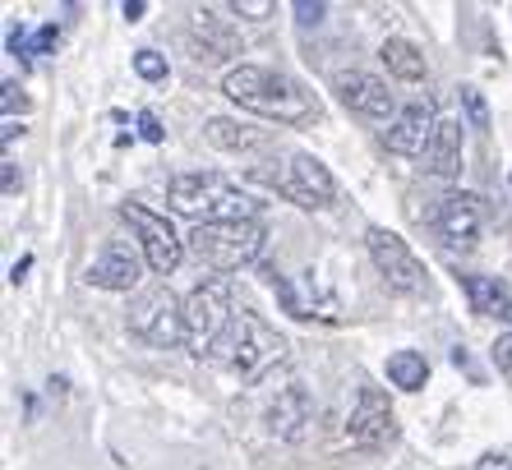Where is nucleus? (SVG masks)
Wrapping results in <instances>:
<instances>
[{
  "label": "nucleus",
  "mask_w": 512,
  "mask_h": 470,
  "mask_svg": "<svg viewBox=\"0 0 512 470\" xmlns=\"http://www.w3.org/2000/svg\"><path fill=\"white\" fill-rule=\"evenodd\" d=\"M296 14H300V24H319V19H323V5H310V0H296Z\"/></svg>",
  "instance_id": "31"
},
{
  "label": "nucleus",
  "mask_w": 512,
  "mask_h": 470,
  "mask_svg": "<svg viewBox=\"0 0 512 470\" xmlns=\"http://www.w3.org/2000/svg\"><path fill=\"white\" fill-rule=\"evenodd\" d=\"M282 355H286V341L277 337V332L268 328L259 314L240 309V314L231 318V328L222 332V341L213 346V355H208V360L254 383V378L268 374V369H273Z\"/></svg>",
  "instance_id": "3"
},
{
  "label": "nucleus",
  "mask_w": 512,
  "mask_h": 470,
  "mask_svg": "<svg viewBox=\"0 0 512 470\" xmlns=\"http://www.w3.org/2000/svg\"><path fill=\"white\" fill-rule=\"evenodd\" d=\"M0 106H5V116H14V111H28V97L19 83H5V97H0Z\"/></svg>",
  "instance_id": "28"
},
{
  "label": "nucleus",
  "mask_w": 512,
  "mask_h": 470,
  "mask_svg": "<svg viewBox=\"0 0 512 470\" xmlns=\"http://www.w3.org/2000/svg\"><path fill=\"white\" fill-rule=\"evenodd\" d=\"M139 272H143L139 254H134L125 240H107V245H102V254L88 263L84 282L88 286H102V291H130V286H139Z\"/></svg>",
  "instance_id": "14"
},
{
  "label": "nucleus",
  "mask_w": 512,
  "mask_h": 470,
  "mask_svg": "<svg viewBox=\"0 0 512 470\" xmlns=\"http://www.w3.org/2000/svg\"><path fill=\"white\" fill-rule=\"evenodd\" d=\"M222 93L236 106L254 111L263 120H277V125H310L319 116V102L305 83H296L282 70H263V65H236L222 79Z\"/></svg>",
  "instance_id": "1"
},
{
  "label": "nucleus",
  "mask_w": 512,
  "mask_h": 470,
  "mask_svg": "<svg viewBox=\"0 0 512 470\" xmlns=\"http://www.w3.org/2000/svg\"><path fill=\"white\" fill-rule=\"evenodd\" d=\"M365 245H370L374 268L383 272V282L393 286V291H402V295L425 291V263L411 254V245H406L397 231H388V226H370V231H365Z\"/></svg>",
  "instance_id": "7"
},
{
  "label": "nucleus",
  "mask_w": 512,
  "mask_h": 470,
  "mask_svg": "<svg viewBox=\"0 0 512 470\" xmlns=\"http://www.w3.org/2000/svg\"><path fill=\"white\" fill-rule=\"evenodd\" d=\"M14 134H24V130H19L14 120H5V130H0V139H5V143H14Z\"/></svg>",
  "instance_id": "35"
},
{
  "label": "nucleus",
  "mask_w": 512,
  "mask_h": 470,
  "mask_svg": "<svg viewBox=\"0 0 512 470\" xmlns=\"http://www.w3.org/2000/svg\"><path fill=\"white\" fill-rule=\"evenodd\" d=\"M33 47H37V56H51V51L60 47V28L56 24H47V28H37V37H33Z\"/></svg>",
  "instance_id": "27"
},
{
  "label": "nucleus",
  "mask_w": 512,
  "mask_h": 470,
  "mask_svg": "<svg viewBox=\"0 0 512 470\" xmlns=\"http://www.w3.org/2000/svg\"><path fill=\"white\" fill-rule=\"evenodd\" d=\"M310 420H314V406H310V392L305 388H282L277 401L268 406V429H273L277 438H286V443H296Z\"/></svg>",
  "instance_id": "15"
},
{
  "label": "nucleus",
  "mask_w": 512,
  "mask_h": 470,
  "mask_svg": "<svg viewBox=\"0 0 512 470\" xmlns=\"http://www.w3.org/2000/svg\"><path fill=\"white\" fill-rule=\"evenodd\" d=\"M194 33H199L208 56H240V37L231 33V24L217 19L213 10H194Z\"/></svg>",
  "instance_id": "19"
},
{
  "label": "nucleus",
  "mask_w": 512,
  "mask_h": 470,
  "mask_svg": "<svg viewBox=\"0 0 512 470\" xmlns=\"http://www.w3.org/2000/svg\"><path fill=\"white\" fill-rule=\"evenodd\" d=\"M231 318H236V309H231V286L222 282V277L194 286V291L185 295V346H190V355L208 360L213 346L222 341V332L231 328Z\"/></svg>",
  "instance_id": "5"
},
{
  "label": "nucleus",
  "mask_w": 512,
  "mask_h": 470,
  "mask_svg": "<svg viewBox=\"0 0 512 470\" xmlns=\"http://www.w3.org/2000/svg\"><path fill=\"white\" fill-rule=\"evenodd\" d=\"M263 222H208V226H194L185 249L203 268L213 272H240L245 263H254L263 254Z\"/></svg>",
  "instance_id": "4"
},
{
  "label": "nucleus",
  "mask_w": 512,
  "mask_h": 470,
  "mask_svg": "<svg viewBox=\"0 0 512 470\" xmlns=\"http://www.w3.org/2000/svg\"><path fill=\"white\" fill-rule=\"evenodd\" d=\"M134 70H139V79L157 83V79H167V60L157 56V51H139V56H134Z\"/></svg>",
  "instance_id": "24"
},
{
  "label": "nucleus",
  "mask_w": 512,
  "mask_h": 470,
  "mask_svg": "<svg viewBox=\"0 0 512 470\" xmlns=\"http://www.w3.org/2000/svg\"><path fill=\"white\" fill-rule=\"evenodd\" d=\"M434 231L443 235V245L453 249H471L480 240V226H485V212H480L476 194H448V199L434 203Z\"/></svg>",
  "instance_id": "12"
},
{
  "label": "nucleus",
  "mask_w": 512,
  "mask_h": 470,
  "mask_svg": "<svg viewBox=\"0 0 512 470\" xmlns=\"http://www.w3.org/2000/svg\"><path fill=\"white\" fill-rule=\"evenodd\" d=\"M0 185H5V194H14V189H19V171H14V162L0 166Z\"/></svg>",
  "instance_id": "32"
},
{
  "label": "nucleus",
  "mask_w": 512,
  "mask_h": 470,
  "mask_svg": "<svg viewBox=\"0 0 512 470\" xmlns=\"http://www.w3.org/2000/svg\"><path fill=\"white\" fill-rule=\"evenodd\" d=\"M439 111H434V102L429 97H416V102L406 106L402 116L383 130V148L397 157H425L429 143H434V134H439Z\"/></svg>",
  "instance_id": "11"
},
{
  "label": "nucleus",
  "mask_w": 512,
  "mask_h": 470,
  "mask_svg": "<svg viewBox=\"0 0 512 470\" xmlns=\"http://www.w3.org/2000/svg\"><path fill=\"white\" fill-rule=\"evenodd\" d=\"M208 143H213V148H227V153H240V148H254V134L231 116H213L208 120Z\"/></svg>",
  "instance_id": "21"
},
{
  "label": "nucleus",
  "mask_w": 512,
  "mask_h": 470,
  "mask_svg": "<svg viewBox=\"0 0 512 470\" xmlns=\"http://www.w3.org/2000/svg\"><path fill=\"white\" fill-rule=\"evenodd\" d=\"M471 470H512V457H503V452H485Z\"/></svg>",
  "instance_id": "30"
},
{
  "label": "nucleus",
  "mask_w": 512,
  "mask_h": 470,
  "mask_svg": "<svg viewBox=\"0 0 512 470\" xmlns=\"http://www.w3.org/2000/svg\"><path fill=\"white\" fill-rule=\"evenodd\" d=\"M346 438H351L360 452H383V447L397 438V415L379 388H360L356 406L346 415Z\"/></svg>",
  "instance_id": "10"
},
{
  "label": "nucleus",
  "mask_w": 512,
  "mask_h": 470,
  "mask_svg": "<svg viewBox=\"0 0 512 470\" xmlns=\"http://www.w3.org/2000/svg\"><path fill=\"white\" fill-rule=\"evenodd\" d=\"M120 217L134 226V235H139L143 263H148L157 277H171V272L180 268V259H185V245H180V235L171 231L167 217L148 212L143 203H120Z\"/></svg>",
  "instance_id": "8"
},
{
  "label": "nucleus",
  "mask_w": 512,
  "mask_h": 470,
  "mask_svg": "<svg viewBox=\"0 0 512 470\" xmlns=\"http://www.w3.org/2000/svg\"><path fill=\"white\" fill-rule=\"evenodd\" d=\"M462 106H466L471 130H489V106H485V97H480V88H462Z\"/></svg>",
  "instance_id": "22"
},
{
  "label": "nucleus",
  "mask_w": 512,
  "mask_h": 470,
  "mask_svg": "<svg viewBox=\"0 0 512 470\" xmlns=\"http://www.w3.org/2000/svg\"><path fill=\"white\" fill-rule=\"evenodd\" d=\"M379 56H383V65H388V74H393V79H402V83H420V79H425V56H420L416 42H406V37H388Z\"/></svg>",
  "instance_id": "18"
},
{
  "label": "nucleus",
  "mask_w": 512,
  "mask_h": 470,
  "mask_svg": "<svg viewBox=\"0 0 512 470\" xmlns=\"http://www.w3.org/2000/svg\"><path fill=\"white\" fill-rule=\"evenodd\" d=\"M494 365H499V374L512 383V332H508V337L494 341Z\"/></svg>",
  "instance_id": "26"
},
{
  "label": "nucleus",
  "mask_w": 512,
  "mask_h": 470,
  "mask_svg": "<svg viewBox=\"0 0 512 470\" xmlns=\"http://www.w3.org/2000/svg\"><path fill=\"white\" fill-rule=\"evenodd\" d=\"M425 166L439 180L462 176V120H443L434 143H429V153H425Z\"/></svg>",
  "instance_id": "17"
},
{
  "label": "nucleus",
  "mask_w": 512,
  "mask_h": 470,
  "mask_svg": "<svg viewBox=\"0 0 512 470\" xmlns=\"http://www.w3.org/2000/svg\"><path fill=\"white\" fill-rule=\"evenodd\" d=\"M130 332L157 351L185 341V300L171 286H148L130 305Z\"/></svg>",
  "instance_id": "6"
},
{
  "label": "nucleus",
  "mask_w": 512,
  "mask_h": 470,
  "mask_svg": "<svg viewBox=\"0 0 512 470\" xmlns=\"http://www.w3.org/2000/svg\"><path fill=\"white\" fill-rule=\"evenodd\" d=\"M388 383L402 392H420L429 383V365L420 351H393L388 355Z\"/></svg>",
  "instance_id": "20"
},
{
  "label": "nucleus",
  "mask_w": 512,
  "mask_h": 470,
  "mask_svg": "<svg viewBox=\"0 0 512 470\" xmlns=\"http://www.w3.org/2000/svg\"><path fill=\"white\" fill-rule=\"evenodd\" d=\"M227 10L236 14V19H273L277 5H273V0H231Z\"/></svg>",
  "instance_id": "23"
},
{
  "label": "nucleus",
  "mask_w": 512,
  "mask_h": 470,
  "mask_svg": "<svg viewBox=\"0 0 512 470\" xmlns=\"http://www.w3.org/2000/svg\"><path fill=\"white\" fill-rule=\"evenodd\" d=\"M462 291H466V300H471V309H476L480 318H503V323H512V291H508V282L471 272V277H462Z\"/></svg>",
  "instance_id": "16"
},
{
  "label": "nucleus",
  "mask_w": 512,
  "mask_h": 470,
  "mask_svg": "<svg viewBox=\"0 0 512 470\" xmlns=\"http://www.w3.org/2000/svg\"><path fill=\"white\" fill-rule=\"evenodd\" d=\"M28 268H33V259H19V263H14V268H10V282L19 286V282H24V277H28Z\"/></svg>",
  "instance_id": "34"
},
{
  "label": "nucleus",
  "mask_w": 512,
  "mask_h": 470,
  "mask_svg": "<svg viewBox=\"0 0 512 470\" xmlns=\"http://www.w3.org/2000/svg\"><path fill=\"white\" fill-rule=\"evenodd\" d=\"M139 134H143V139H148V143H162V139H167V130L157 125V116H153V111H143V116H139Z\"/></svg>",
  "instance_id": "29"
},
{
  "label": "nucleus",
  "mask_w": 512,
  "mask_h": 470,
  "mask_svg": "<svg viewBox=\"0 0 512 470\" xmlns=\"http://www.w3.org/2000/svg\"><path fill=\"white\" fill-rule=\"evenodd\" d=\"M10 56H19V60H33V56H37V47L28 42V28H24V24L10 28Z\"/></svg>",
  "instance_id": "25"
},
{
  "label": "nucleus",
  "mask_w": 512,
  "mask_h": 470,
  "mask_svg": "<svg viewBox=\"0 0 512 470\" xmlns=\"http://www.w3.org/2000/svg\"><path fill=\"white\" fill-rule=\"evenodd\" d=\"M337 97L346 102V111L360 120H388L397 111L393 93L379 74H365V70H351V74H337Z\"/></svg>",
  "instance_id": "13"
},
{
  "label": "nucleus",
  "mask_w": 512,
  "mask_h": 470,
  "mask_svg": "<svg viewBox=\"0 0 512 470\" xmlns=\"http://www.w3.org/2000/svg\"><path fill=\"white\" fill-rule=\"evenodd\" d=\"M277 194L305 212H323V208H333V199H337V180L319 157L291 153L286 157V171L277 176Z\"/></svg>",
  "instance_id": "9"
},
{
  "label": "nucleus",
  "mask_w": 512,
  "mask_h": 470,
  "mask_svg": "<svg viewBox=\"0 0 512 470\" xmlns=\"http://www.w3.org/2000/svg\"><path fill=\"white\" fill-rule=\"evenodd\" d=\"M143 10H148V5H143V0H125V5H120V14H125V19H130V24H134V19H139Z\"/></svg>",
  "instance_id": "33"
},
{
  "label": "nucleus",
  "mask_w": 512,
  "mask_h": 470,
  "mask_svg": "<svg viewBox=\"0 0 512 470\" xmlns=\"http://www.w3.org/2000/svg\"><path fill=\"white\" fill-rule=\"evenodd\" d=\"M167 203L180 217H194L199 226L208 222H259L263 203L245 189H236L227 176L217 171H185V176H171L167 185Z\"/></svg>",
  "instance_id": "2"
}]
</instances>
